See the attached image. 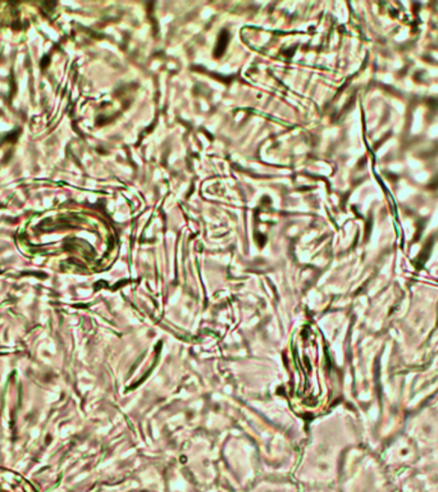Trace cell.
Masks as SVG:
<instances>
[{"label":"cell","mask_w":438,"mask_h":492,"mask_svg":"<svg viewBox=\"0 0 438 492\" xmlns=\"http://www.w3.org/2000/svg\"><path fill=\"white\" fill-rule=\"evenodd\" d=\"M0 492H38L31 482L13 470L0 468Z\"/></svg>","instance_id":"cell-1"}]
</instances>
